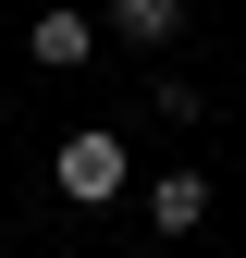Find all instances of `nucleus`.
Instances as JSON below:
<instances>
[{
	"label": "nucleus",
	"instance_id": "nucleus-1",
	"mask_svg": "<svg viewBox=\"0 0 246 258\" xmlns=\"http://www.w3.org/2000/svg\"><path fill=\"white\" fill-rule=\"evenodd\" d=\"M49 184H61L74 209H111V197H123V123H74V136L49 148Z\"/></svg>",
	"mask_w": 246,
	"mask_h": 258
},
{
	"label": "nucleus",
	"instance_id": "nucleus-2",
	"mask_svg": "<svg viewBox=\"0 0 246 258\" xmlns=\"http://www.w3.org/2000/svg\"><path fill=\"white\" fill-rule=\"evenodd\" d=\"M99 49H111V37H99V13H74V0H49V13L25 25V61H37V74H86Z\"/></svg>",
	"mask_w": 246,
	"mask_h": 258
},
{
	"label": "nucleus",
	"instance_id": "nucleus-4",
	"mask_svg": "<svg viewBox=\"0 0 246 258\" xmlns=\"http://www.w3.org/2000/svg\"><path fill=\"white\" fill-rule=\"evenodd\" d=\"M136 209H148V234H197V221H209V172H160Z\"/></svg>",
	"mask_w": 246,
	"mask_h": 258
},
{
	"label": "nucleus",
	"instance_id": "nucleus-3",
	"mask_svg": "<svg viewBox=\"0 0 246 258\" xmlns=\"http://www.w3.org/2000/svg\"><path fill=\"white\" fill-rule=\"evenodd\" d=\"M99 37H123V49H172V37H184V0H99Z\"/></svg>",
	"mask_w": 246,
	"mask_h": 258
}]
</instances>
